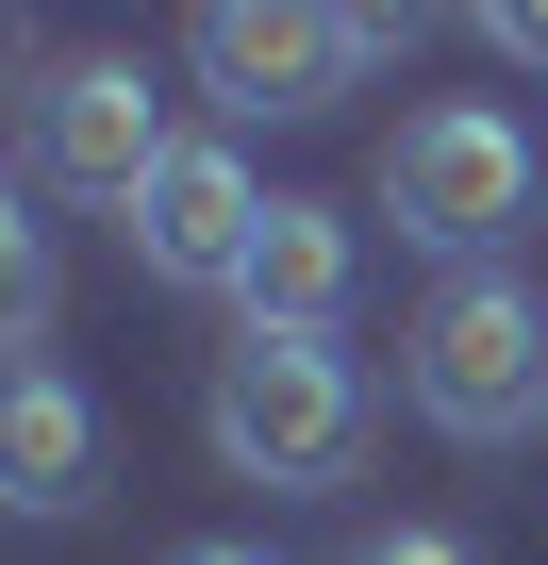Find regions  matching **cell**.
Masks as SVG:
<instances>
[{"label": "cell", "mask_w": 548, "mask_h": 565, "mask_svg": "<svg viewBox=\"0 0 548 565\" xmlns=\"http://www.w3.org/2000/svg\"><path fill=\"white\" fill-rule=\"evenodd\" d=\"M200 433H216L233 482H350V449H366V383H350L333 333H233L216 383H200Z\"/></svg>", "instance_id": "obj_1"}, {"label": "cell", "mask_w": 548, "mask_h": 565, "mask_svg": "<svg viewBox=\"0 0 548 565\" xmlns=\"http://www.w3.org/2000/svg\"><path fill=\"white\" fill-rule=\"evenodd\" d=\"M399 383H416V416L465 433V449L531 433V416H548V300H531L515 266H449L432 317L399 333Z\"/></svg>", "instance_id": "obj_2"}, {"label": "cell", "mask_w": 548, "mask_h": 565, "mask_svg": "<svg viewBox=\"0 0 548 565\" xmlns=\"http://www.w3.org/2000/svg\"><path fill=\"white\" fill-rule=\"evenodd\" d=\"M166 150H183V134L150 117V67H133V51H51V67H34L18 167H34L51 200H117V216H133Z\"/></svg>", "instance_id": "obj_3"}, {"label": "cell", "mask_w": 548, "mask_h": 565, "mask_svg": "<svg viewBox=\"0 0 548 565\" xmlns=\"http://www.w3.org/2000/svg\"><path fill=\"white\" fill-rule=\"evenodd\" d=\"M383 216L416 233V249H498L515 216H531V150H515V117H482V100H432V117H399L383 134Z\"/></svg>", "instance_id": "obj_4"}, {"label": "cell", "mask_w": 548, "mask_h": 565, "mask_svg": "<svg viewBox=\"0 0 548 565\" xmlns=\"http://www.w3.org/2000/svg\"><path fill=\"white\" fill-rule=\"evenodd\" d=\"M183 67L233 100V117H316V100H350V34L316 18V0H200L183 18Z\"/></svg>", "instance_id": "obj_5"}, {"label": "cell", "mask_w": 548, "mask_h": 565, "mask_svg": "<svg viewBox=\"0 0 548 565\" xmlns=\"http://www.w3.org/2000/svg\"><path fill=\"white\" fill-rule=\"evenodd\" d=\"M117 233H133V266H150V282H216V300H233V282H249V233H266V183H249L216 134H183Z\"/></svg>", "instance_id": "obj_6"}, {"label": "cell", "mask_w": 548, "mask_h": 565, "mask_svg": "<svg viewBox=\"0 0 548 565\" xmlns=\"http://www.w3.org/2000/svg\"><path fill=\"white\" fill-rule=\"evenodd\" d=\"M233 317H249V333H333V317H350V216H333V200H266Z\"/></svg>", "instance_id": "obj_7"}, {"label": "cell", "mask_w": 548, "mask_h": 565, "mask_svg": "<svg viewBox=\"0 0 548 565\" xmlns=\"http://www.w3.org/2000/svg\"><path fill=\"white\" fill-rule=\"evenodd\" d=\"M0 482H18V515H84L100 499V416H84V383L51 350L18 366V399H0Z\"/></svg>", "instance_id": "obj_8"}, {"label": "cell", "mask_w": 548, "mask_h": 565, "mask_svg": "<svg viewBox=\"0 0 548 565\" xmlns=\"http://www.w3.org/2000/svg\"><path fill=\"white\" fill-rule=\"evenodd\" d=\"M0 282H18V350L51 333V216H0Z\"/></svg>", "instance_id": "obj_9"}, {"label": "cell", "mask_w": 548, "mask_h": 565, "mask_svg": "<svg viewBox=\"0 0 548 565\" xmlns=\"http://www.w3.org/2000/svg\"><path fill=\"white\" fill-rule=\"evenodd\" d=\"M316 18H333L366 67H383V51H416V34H432V0H316Z\"/></svg>", "instance_id": "obj_10"}, {"label": "cell", "mask_w": 548, "mask_h": 565, "mask_svg": "<svg viewBox=\"0 0 548 565\" xmlns=\"http://www.w3.org/2000/svg\"><path fill=\"white\" fill-rule=\"evenodd\" d=\"M465 18H482L498 51H548V0H465Z\"/></svg>", "instance_id": "obj_11"}, {"label": "cell", "mask_w": 548, "mask_h": 565, "mask_svg": "<svg viewBox=\"0 0 548 565\" xmlns=\"http://www.w3.org/2000/svg\"><path fill=\"white\" fill-rule=\"evenodd\" d=\"M366 565H482V548H465V532H383Z\"/></svg>", "instance_id": "obj_12"}, {"label": "cell", "mask_w": 548, "mask_h": 565, "mask_svg": "<svg viewBox=\"0 0 548 565\" xmlns=\"http://www.w3.org/2000/svg\"><path fill=\"white\" fill-rule=\"evenodd\" d=\"M166 565H266V548H233V532H200V548H166Z\"/></svg>", "instance_id": "obj_13"}]
</instances>
